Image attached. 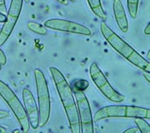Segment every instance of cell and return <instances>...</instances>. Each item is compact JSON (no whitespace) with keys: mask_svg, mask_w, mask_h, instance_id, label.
I'll list each match as a JSON object with an SVG mask.
<instances>
[{"mask_svg":"<svg viewBox=\"0 0 150 133\" xmlns=\"http://www.w3.org/2000/svg\"><path fill=\"white\" fill-rule=\"evenodd\" d=\"M44 27L50 28L52 30L60 31V32L74 33L83 36H90L92 31L83 24L76 22L69 21L61 18H50L44 23Z\"/></svg>","mask_w":150,"mask_h":133,"instance_id":"9","label":"cell"},{"mask_svg":"<svg viewBox=\"0 0 150 133\" xmlns=\"http://www.w3.org/2000/svg\"><path fill=\"white\" fill-rule=\"evenodd\" d=\"M23 0H11L8 10L6 13V20L0 31V47L8 41L11 36L21 13Z\"/></svg>","mask_w":150,"mask_h":133,"instance_id":"8","label":"cell"},{"mask_svg":"<svg viewBox=\"0 0 150 133\" xmlns=\"http://www.w3.org/2000/svg\"><path fill=\"white\" fill-rule=\"evenodd\" d=\"M124 133H139V129L137 127H131L129 128V129H127V130H125Z\"/></svg>","mask_w":150,"mask_h":133,"instance_id":"20","label":"cell"},{"mask_svg":"<svg viewBox=\"0 0 150 133\" xmlns=\"http://www.w3.org/2000/svg\"><path fill=\"white\" fill-rule=\"evenodd\" d=\"M55 1L59 2V4H61L63 5H69V0H55Z\"/></svg>","mask_w":150,"mask_h":133,"instance_id":"23","label":"cell"},{"mask_svg":"<svg viewBox=\"0 0 150 133\" xmlns=\"http://www.w3.org/2000/svg\"><path fill=\"white\" fill-rule=\"evenodd\" d=\"M112 10H113L114 18H115L118 28L123 33H127L129 29V21H128L125 9L121 0H113Z\"/></svg>","mask_w":150,"mask_h":133,"instance_id":"11","label":"cell"},{"mask_svg":"<svg viewBox=\"0 0 150 133\" xmlns=\"http://www.w3.org/2000/svg\"><path fill=\"white\" fill-rule=\"evenodd\" d=\"M0 13L4 14V15H6V13H7L5 0H0Z\"/></svg>","mask_w":150,"mask_h":133,"instance_id":"17","label":"cell"},{"mask_svg":"<svg viewBox=\"0 0 150 133\" xmlns=\"http://www.w3.org/2000/svg\"><path fill=\"white\" fill-rule=\"evenodd\" d=\"M5 20H6V15L0 13V23H4V22H5Z\"/></svg>","mask_w":150,"mask_h":133,"instance_id":"24","label":"cell"},{"mask_svg":"<svg viewBox=\"0 0 150 133\" xmlns=\"http://www.w3.org/2000/svg\"><path fill=\"white\" fill-rule=\"evenodd\" d=\"M74 95L77 104V109L79 117L81 132L93 133V118L89 101L83 91L74 90Z\"/></svg>","mask_w":150,"mask_h":133,"instance_id":"7","label":"cell"},{"mask_svg":"<svg viewBox=\"0 0 150 133\" xmlns=\"http://www.w3.org/2000/svg\"><path fill=\"white\" fill-rule=\"evenodd\" d=\"M87 82L85 80H79L77 81L74 83V90H79V91H84L88 87V86H84V83Z\"/></svg>","mask_w":150,"mask_h":133,"instance_id":"16","label":"cell"},{"mask_svg":"<svg viewBox=\"0 0 150 133\" xmlns=\"http://www.w3.org/2000/svg\"><path fill=\"white\" fill-rule=\"evenodd\" d=\"M100 31L106 42L123 58L143 72H150L149 61L141 56L116 32H113L104 21L100 23Z\"/></svg>","mask_w":150,"mask_h":133,"instance_id":"2","label":"cell"},{"mask_svg":"<svg viewBox=\"0 0 150 133\" xmlns=\"http://www.w3.org/2000/svg\"><path fill=\"white\" fill-rule=\"evenodd\" d=\"M23 100L24 105V110L27 114L28 119L30 124V127L36 130L39 127V113L37 102L34 99L32 91L28 89L23 88Z\"/></svg>","mask_w":150,"mask_h":133,"instance_id":"10","label":"cell"},{"mask_svg":"<svg viewBox=\"0 0 150 133\" xmlns=\"http://www.w3.org/2000/svg\"><path fill=\"white\" fill-rule=\"evenodd\" d=\"M23 1H24L25 3H28V2H29V0H23Z\"/></svg>","mask_w":150,"mask_h":133,"instance_id":"27","label":"cell"},{"mask_svg":"<svg viewBox=\"0 0 150 133\" xmlns=\"http://www.w3.org/2000/svg\"><path fill=\"white\" fill-rule=\"evenodd\" d=\"M9 117V112L5 110H0V120L5 119L7 117Z\"/></svg>","mask_w":150,"mask_h":133,"instance_id":"19","label":"cell"},{"mask_svg":"<svg viewBox=\"0 0 150 133\" xmlns=\"http://www.w3.org/2000/svg\"><path fill=\"white\" fill-rule=\"evenodd\" d=\"M34 80L38 95V107L39 113V127L48 124L51 114V99L48 82L43 72L40 69L34 70Z\"/></svg>","mask_w":150,"mask_h":133,"instance_id":"4","label":"cell"},{"mask_svg":"<svg viewBox=\"0 0 150 133\" xmlns=\"http://www.w3.org/2000/svg\"><path fill=\"white\" fill-rule=\"evenodd\" d=\"M49 72L52 76L61 103L64 106L70 131L73 133H81L79 117L74 91L60 70L55 67H50Z\"/></svg>","mask_w":150,"mask_h":133,"instance_id":"1","label":"cell"},{"mask_svg":"<svg viewBox=\"0 0 150 133\" xmlns=\"http://www.w3.org/2000/svg\"><path fill=\"white\" fill-rule=\"evenodd\" d=\"M139 5V0H127L128 11L129 15L133 19H135L138 16Z\"/></svg>","mask_w":150,"mask_h":133,"instance_id":"14","label":"cell"},{"mask_svg":"<svg viewBox=\"0 0 150 133\" xmlns=\"http://www.w3.org/2000/svg\"><path fill=\"white\" fill-rule=\"evenodd\" d=\"M108 118H144L149 120L150 110L141 106L112 105L100 108L93 116V120L96 122Z\"/></svg>","mask_w":150,"mask_h":133,"instance_id":"3","label":"cell"},{"mask_svg":"<svg viewBox=\"0 0 150 133\" xmlns=\"http://www.w3.org/2000/svg\"><path fill=\"white\" fill-rule=\"evenodd\" d=\"M144 32L145 35H150V23H148V24L146 25L145 28L144 29Z\"/></svg>","mask_w":150,"mask_h":133,"instance_id":"21","label":"cell"},{"mask_svg":"<svg viewBox=\"0 0 150 133\" xmlns=\"http://www.w3.org/2000/svg\"><path fill=\"white\" fill-rule=\"evenodd\" d=\"M6 63H7V58H6L5 53L0 48V64L2 66H4Z\"/></svg>","mask_w":150,"mask_h":133,"instance_id":"18","label":"cell"},{"mask_svg":"<svg viewBox=\"0 0 150 133\" xmlns=\"http://www.w3.org/2000/svg\"><path fill=\"white\" fill-rule=\"evenodd\" d=\"M0 96L10 107L11 111L17 119L22 131L23 132H28L30 130V124L23 105L22 104L18 96L13 92V91L2 80H0Z\"/></svg>","mask_w":150,"mask_h":133,"instance_id":"5","label":"cell"},{"mask_svg":"<svg viewBox=\"0 0 150 133\" xmlns=\"http://www.w3.org/2000/svg\"><path fill=\"white\" fill-rule=\"evenodd\" d=\"M87 1L94 15L102 19L103 21H105L107 19V15L104 12L101 0H87Z\"/></svg>","mask_w":150,"mask_h":133,"instance_id":"12","label":"cell"},{"mask_svg":"<svg viewBox=\"0 0 150 133\" xmlns=\"http://www.w3.org/2000/svg\"><path fill=\"white\" fill-rule=\"evenodd\" d=\"M144 77H145V79L147 80L148 82H150V72H144Z\"/></svg>","mask_w":150,"mask_h":133,"instance_id":"22","label":"cell"},{"mask_svg":"<svg viewBox=\"0 0 150 133\" xmlns=\"http://www.w3.org/2000/svg\"><path fill=\"white\" fill-rule=\"evenodd\" d=\"M89 74L93 83L102 92L103 95L108 98L109 101L115 102V103H120L124 101L125 99L124 96L120 94L118 91H117L112 87V85L109 83L108 80L107 79V77L103 73V72L98 68L96 63H93L90 65Z\"/></svg>","mask_w":150,"mask_h":133,"instance_id":"6","label":"cell"},{"mask_svg":"<svg viewBox=\"0 0 150 133\" xmlns=\"http://www.w3.org/2000/svg\"><path fill=\"white\" fill-rule=\"evenodd\" d=\"M69 2H72V3H74V2H76V0H69Z\"/></svg>","mask_w":150,"mask_h":133,"instance_id":"26","label":"cell"},{"mask_svg":"<svg viewBox=\"0 0 150 133\" xmlns=\"http://www.w3.org/2000/svg\"><path fill=\"white\" fill-rule=\"evenodd\" d=\"M2 69V65H1V64H0V70Z\"/></svg>","mask_w":150,"mask_h":133,"instance_id":"28","label":"cell"},{"mask_svg":"<svg viewBox=\"0 0 150 133\" xmlns=\"http://www.w3.org/2000/svg\"><path fill=\"white\" fill-rule=\"evenodd\" d=\"M27 27L29 31L38 35H46L48 33L47 27L36 22H28L27 23Z\"/></svg>","mask_w":150,"mask_h":133,"instance_id":"13","label":"cell"},{"mask_svg":"<svg viewBox=\"0 0 150 133\" xmlns=\"http://www.w3.org/2000/svg\"><path fill=\"white\" fill-rule=\"evenodd\" d=\"M134 123L137 126L139 132L150 133V125L144 118H134Z\"/></svg>","mask_w":150,"mask_h":133,"instance_id":"15","label":"cell"},{"mask_svg":"<svg viewBox=\"0 0 150 133\" xmlns=\"http://www.w3.org/2000/svg\"><path fill=\"white\" fill-rule=\"evenodd\" d=\"M7 132V129L4 127H1L0 126V133H5Z\"/></svg>","mask_w":150,"mask_h":133,"instance_id":"25","label":"cell"}]
</instances>
